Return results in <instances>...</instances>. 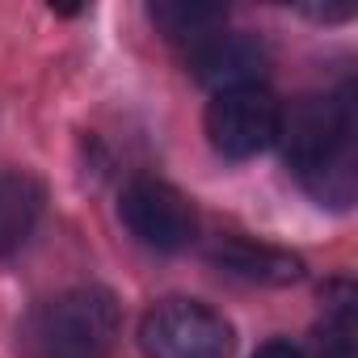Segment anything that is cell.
<instances>
[{"label": "cell", "instance_id": "10", "mask_svg": "<svg viewBox=\"0 0 358 358\" xmlns=\"http://www.w3.org/2000/svg\"><path fill=\"white\" fill-rule=\"evenodd\" d=\"M249 358H303V350L295 341H287V337H274V341H262Z\"/></svg>", "mask_w": 358, "mask_h": 358}, {"label": "cell", "instance_id": "4", "mask_svg": "<svg viewBox=\"0 0 358 358\" xmlns=\"http://www.w3.org/2000/svg\"><path fill=\"white\" fill-rule=\"evenodd\" d=\"M118 220L122 228L152 253H182L199 236V215L190 199L160 182V177H135L118 194Z\"/></svg>", "mask_w": 358, "mask_h": 358}, {"label": "cell", "instance_id": "9", "mask_svg": "<svg viewBox=\"0 0 358 358\" xmlns=\"http://www.w3.org/2000/svg\"><path fill=\"white\" fill-rule=\"evenodd\" d=\"M148 17L156 22V30L169 38V43H186L194 47L199 38L224 30V9L220 5H186V0H160V5L148 9Z\"/></svg>", "mask_w": 358, "mask_h": 358}, {"label": "cell", "instance_id": "5", "mask_svg": "<svg viewBox=\"0 0 358 358\" xmlns=\"http://www.w3.org/2000/svg\"><path fill=\"white\" fill-rule=\"evenodd\" d=\"M282 106L266 85L215 93L207 106V139L224 160H249L278 143Z\"/></svg>", "mask_w": 358, "mask_h": 358}, {"label": "cell", "instance_id": "7", "mask_svg": "<svg viewBox=\"0 0 358 358\" xmlns=\"http://www.w3.org/2000/svg\"><path fill=\"white\" fill-rule=\"evenodd\" d=\"M211 262L224 274H232L241 282H257V287H287V282H299V274H303V262L295 253L257 245L245 236H220L211 245Z\"/></svg>", "mask_w": 358, "mask_h": 358}, {"label": "cell", "instance_id": "3", "mask_svg": "<svg viewBox=\"0 0 358 358\" xmlns=\"http://www.w3.org/2000/svg\"><path fill=\"white\" fill-rule=\"evenodd\" d=\"M232 345V320L203 299H160L139 320L143 358H228Z\"/></svg>", "mask_w": 358, "mask_h": 358}, {"label": "cell", "instance_id": "8", "mask_svg": "<svg viewBox=\"0 0 358 358\" xmlns=\"http://www.w3.org/2000/svg\"><path fill=\"white\" fill-rule=\"evenodd\" d=\"M43 215V186L22 169H0V257H9Z\"/></svg>", "mask_w": 358, "mask_h": 358}, {"label": "cell", "instance_id": "2", "mask_svg": "<svg viewBox=\"0 0 358 358\" xmlns=\"http://www.w3.org/2000/svg\"><path fill=\"white\" fill-rule=\"evenodd\" d=\"M118 329L122 308L106 287H72L43 299L26 316L17 345L30 358H106Z\"/></svg>", "mask_w": 358, "mask_h": 358}, {"label": "cell", "instance_id": "1", "mask_svg": "<svg viewBox=\"0 0 358 358\" xmlns=\"http://www.w3.org/2000/svg\"><path fill=\"white\" fill-rule=\"evenodd\" d=\"M278 143L299 177V186L329 203L350 207L354 203V93H324V97H299L291 110H282Z\"/></svg>", "mask_w": 358, "mask_h": 358}, {"label": "cell", "instance_id": "6", "mask_svg": "<svg viewBox=\"0 0 358 358\" xmlns=\"http://www.w3.org/2000/svg\"><path fill=\"white\" fill-rule=\"evenodd\" d=\"M190 72L199 85L228 93V89H253L270 72V51L257 34L245 30H215L190 47Z\"/></svg>", "mask_w": 358, "mask_h": 358}]
</instances>
